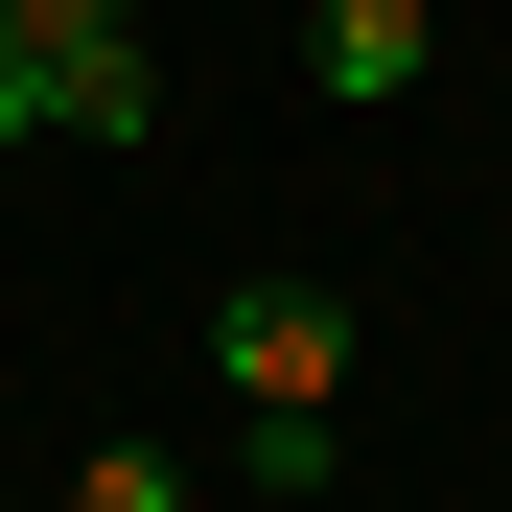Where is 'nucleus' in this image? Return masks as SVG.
<instances>
[{"label": "nucleus", "mask_w": 512, "mask_h": 512, "mask_svg": "<svg viewBox=\"0 0 512 512\" xmlns=\"http://www.w3.org/2000/svg\"><path fill=\"white\" fill-rule=\"evenodd\" d=\"M210 396H233V419H326V396H350V303L256 256V280L210 303Z\"/></svg>", "instance_id": "obj_1"}, {"label": "nucleus", "mask_w": 512, "mask_h": 512, "mask_svg": "<svg viewBox=\"0 0 512 512\" xmlns=\"http://www.w3.org/2000/svg\"><path fill=\"white\" fill-rule=\"evenodd\" d=\"M303 70H326V117H396L443 70V0H303Z\"/></svg>", "instance_id": "obj_2"}, {"label": "nucleus", "mask_w": 512, "mask_h": 512, "mask_svg": "<svg viewBox=\"0 0 512 512\" xmlns=\"http://www.w3.org/2000/svg\"><path fill=\"white\" fill-rule=\"evenodd\" d=\"M0 47H24V70H117V47H140V0H0Z\"/></svg>", "instance_id": "obj_3"}, {"label": "nucleus", "mask_w": 512, "mask_h": 512, "mask_svg": "<svg viewBox=\"0 0 512 512\" xmlns=\"http://www.w3.org/2000/svg\"><path fill=\"white\" fill-rule=\"evenodd\" d=\"M163 117V47H117V70H47V140H140Z\"/></svg>", "instance_id": "obj_4"}, {"label": "nucleus", "mask_w": 512, "mask_h": 512, "mask_svg": "<svg viewBox=\"0 0 512 512\" xmlns=\"http://www.w3.org/2000/svg\"><path fill=\"white\" fill-rule=\"evenodd\" d=\"M70 512H210V489L163 466V443H94V466H70Z\"/></svg>", "instance_id": "obj_5"}, {"label": "nucleus", "mask_w": 512, "mask_h": 512, "mask_svg": "<svg viewBox=\"0 0 512 512\" xmlns=\"http://www.w3.org/2000/svg\"><path fill=\"white\" fill-rule=\"evenodd\" d=\"M0 140H47V70H24V47H0Z\"/></svg>", "instance_id": "obj_6"}]
</instances>
